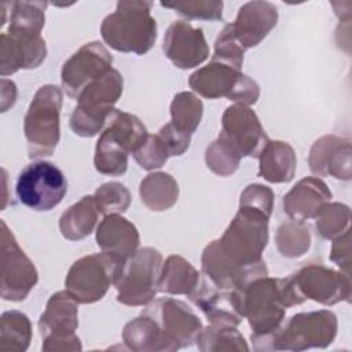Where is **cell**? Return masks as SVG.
I'll return each mask as SVG.
<instances>
[{"label":"cell","mask_w":352,"mask_h":352,"mask_svg":"<svg viewBox=\"0 0 352 352\" xmlns=\"http://www.w3.org/2000/svg\"><path fill=\"white\" fill-rule=\"evenodd\" d=\"M151 1L122 0L102 25L103 41L116 51L143 55L157 40V22L151 16Z\"/></svg>","instance_id":"obj_2"},{"label":"cell","mask_w":352,"mask_h":352,"mask_svg":"<svg viewBox=\"0 0 352 352\" xmlns=\"http://www.w3.org/2000/svg\"><path fill=\"white\" fill-rule=\"evenodd\" d=\"M160 139L164 142L170 157H177L184 154L191 143V136L179 132L170 122L162 125L157 132Z\"/></svg>","instance_id":"obj_43"},{"label":"cell","mask_w":352,"mask_h":352,"mask_svg":"<svg viewBox=\"0 0 352 352\" xmlns=\"http://www.w3.org/2000/svg\"><path fill=\"white\" fill-rule=\"evenodd\" d=\"M162 256L154 248H142L126 258L114 283L117 301L140 307L151 302L158 292V280L162 268Z\"/></svg>","instance_id":"obj_9"},{"label":"cell","mask_w":352,"mask_h":352,"mask_svg":"<svg viewBox=\"0 0 352 352\" xmlns=\"http://www.w3.org/2000/svg\"><path fill=\"white\" fill-rule=\"evenodd\" d=\"M292 279L304 300L309 298L329 307L351 300V279L342 271L322 264H308L293 274Z\"/></svg>","instance_id":"obj_15"},{"label":"cell","mask_w":352,"mask_h":352,"mask_svg":"<svg viewBox=\"0 0 352 352\" xmlns=\"http://www.w3.org/2000/svg\"><path fill=\"white\" fill-rule=\"evenodd\" d=\"M77 301L66 292L54 293L38 319V331L44 352L81 351L82 345L76 334L78 327Z\"/></svg>","instance_id":"obj_10"},{"label":"cell","mask_w":352,"mask_h":352,"mask_svg":"<svg viewBox=\"0 0 352 352\" xmlns=\"http://www.w3.org/2000/svg\"><path fill=\"white\" fill-rule=\"evenodd\" d=\"M197 346L202 352H223L238 351L248 352L249 346L236 326L209 324L202 329L197 337Z\"/></svg>","instance_id":"obj_33"},{"label":"cell","mask_w":352,"mask_h":352,"mask_svg":"<svg viewBox=\"0 0 352 352\" xmlns=\"http://www.w3.org/2000/svg\"><path fill=\"white\" fill-rule=\"evenodd\" d=\"M62 102V89L54 84H45L36 91L23 120L29 158L54 154L60 139Z\"/></svg>","instance_id":"obj_5"},{"label":"cell","mask_w":352,"mask_h":352,"mask_svg":"<svg viewBox=\"0 0 352 352\" xmlns=\"http://www.w3.org/2000/svg\"><path fill=\"white\" fill-rule=\"evenodd\" d=\"M258 96H260L258 84L253 78H250L249 76L242 73L236 82V87L234 88V91L230 96V100H232L238 104H245V106L250 107V104H254L257 102Z\"/></svg>","instance_id":"obj_45"},{"label":"cell","mask_w":352,"mask_h":352,"mask_svg":"<svg viewBox=\"0 0 352 352\" xmlns=\"http://www.w3.org/2000/svg\"><path fill=\"white\" fill-rule=\"evenodd\" d=\"M331 191L327 184L315 176H308L297 182L283 197L285 213L296 221L315 219L320 208L330 202Z\"/></svg>","instance_id":"obj_23"},{"label":"cell","mask_w":352,"mask_h":352,"mask_svg":"<svg viewBox=\"0 0 352 352\" xmlns=\"http://www.w3.org/2000/svg\"><path fill=\"white\" fill-rule=\"evenodd\" d=\"M270 217L260 210L239 206L219 241L224 254L235 264L248 267L263 260L268 243Z\"/></svg>","instance_id":"obj_8"},{"label":"cell","mask_w":352,"mask_h":352,"mask_svg":"<svg viewBox=\"0 0 352 352\" xmlns=\"http://www.w3.org/2000/svg\"><path fill=\"white\" fill-rule=\"evenodd\" d=\"M236 292L241 297L243 318L248 319L252 329V342L270 337L285 322L286 308L305 301L292 276H260Z\"/></svg>","instance_id":"obj_1"},{"label":"cell","mask_w":352,"mask_h":352,"mask_svg":"<svg viewBox=\"0 0 352 352\" xmlns=\"http://www.w3.org/2000/svg\"><path fill=\"white\" fill-rule=\"evenodd\" d=\"M124 258L116 253H92L76 260L65 278V290L78 304H92L114 286Z\"/></svg>","instance_id":"obj_7"},{"label":"cell","mask_w":352,"mask_h":352,"mask_svg":"<svg viewBox=\"0 0 352 352\" xmlns=\"http://www.w3.org/2000/svg\"><path fill=\"white\" fill-rule=\"evenodd\" d=\"M47 56L45 40L16 37L8 33L0 36V74L11 76L21 69H36Z\"/></svg>","instance_id":"obj_22"},{"label":"cell","mask_w":352,"mask_h":352,"mask_svg":"<svg viewBox=\"0 0 352 352\" xmlns=\"http://www.w3.org/2000/svg\"><path fill=\"white\" fill-rule=\"evenodd\" d=\"M94 198L102 214L124 213L131 205V192L120 182H107L95 190Z\"/></svg>","instance_id":"obj_38"},{"label":"cell","mask_w":352,"mask_h":352,"mask_svg":"<svg viewBox=\"0 0 352 352\" xmlns=\"http://www.w3.org/2000/svg\"><path fill=\"white\" fill-rule=\"evenodd\" d=\"M201 267L202 274L214 286L224 290H242L253 279L268 275L264 260L248 267L238 265L224 254L217 239L205 246Z\"/></svg>","instance_id":"obj_16"},{"label":"cell","mask_w":352,"mask_h":352,"mask_svg":"<svg viewBox=\"0 0 352 352\" xmlns=\"http://www.w3.org/2000/svg\"><path fill=\"white\" fill-rule=\"evenodd\" d=\"M166 58L179 69H192L209 56V45L202 29L187 21H175L169 25L162 44Z\"/></svg>","instance_id":"obj_18"},{"label":"cell","mask_w":352,"mask_h":352,"mask_svg":"<svg viewBox=\"0 0 352 352\" xmlns=\"http://www.w3.org/2000/svg\"><path fill=\"white\" fill-rule=\"evenodd\" d=\"M258 158V176L270 183H289L296 173L297 157L294 148L282 140H270Z\"/></svg>","instance_id":"obj_26"},{"label":"cell","mask_w":352,"mask_h":352,"mask_svg":"<svg viewBox=\"0 0 352 352\" xmlns=\"http://www.w3.org/2000/svg\"><path fill=\"white\" fill-rule=\"evenodd\" d=\"M243 52L245 50L234 36L231 23H227L214 41V54L212 60H217L236 70H241L243 65Z\"/></svg>","instance_id":"obj_39"},{"label":"cell","mask_w":352,"mask_h":352,"mask_svg":"<svg viewBox=\"0 0 352 352\" xmlns=\"http://www.w3.org/2000/svg\"><path fill=\"white\" fill-rule=\"evenodd\" d=\"M132 155L135 161L140 165V168L146 170H154L161 168L170 157L164 142L157 133L147 135L144 142L132 153Z\"/></svg>","instance_id":"obj_41"},{"label":"cell","mask_w":352,"mask_h":352,"mask_svg":"<svg viewBox=\"0 0 352 352\" xmlns=\"http://www.w3.org/2000/svg\"><path fill=\"white\" fill-rule=\"evenodd\" d=\"M161 6L176 11L179 15L187 19L219 21L223 18V1H214V0L176 1V3H161Z\"/></svg>","instance_id":"obj_40"},{"label":"cell","mask_w":352,"mask_h":352,"mask_svg":"<svg viewBox=\"0 0 352 352\" xmlns=\"http://www.w3.org/2000/svg\"><path fill=\"white\" fill-rule=\"evenodd\" d=\"M122 341L128 349L135 352L176 351L166 340L158 323L147 314H143L124 326Z\"/></svg>","instance_id":"obj_27"},{"label":"cell","mask_w":352,"mask_h":352,"mask_svg":"<svg viewBox=\"0 0 352 352\" xmlns=\"http://www.w3.org/2000/svg\"><path fill=\"white\" fill-rule=\"evenodd\" d=\"M99 214L102 213L94 195H85L60 214L59 231L69 241H81L94 231Z\"/></svg>","instance_id":"obj_29"},{"label":"cell","mask_w":352,"mask_h":352,"mask_svg":"<svg viewBox=\"0 0 352 352\" xmlns=\"http://www.w3.org/2000/svg\"><path fill=\"white\" fill-rule=\"evenodd\" d=\"M242 155L221 133L205 150L206 166L217 176H231L239 166Z\"/></svg>","instance_id":"obj_36"},{"label":"cell","mask_w":352,"mask_h":352,"mask_svg":"<svg viewBox=\"0 0 352 352\" xmlns=\"http://www.w3.org/2000/svg\"><path fill=\"white\" fill-rule=\"evenodd\" d=\"M242 72L217 60L195 70L190 78V88L206 99H230Z\"/></svg>","instance_id":"obj_25"},{"label":"cell","mask_w":352,"mask_h":352,"mask_svg":"<svg viewBox=\"0 0 352 352\" xmlns=\"http://www.w3.org/2000/svg\"><path fill=\"white\" fill-rule=\"evenodd\" d=\"M144 314L158 323L166 340L176 351L194 344L204 329L194 311L186 302L176 298L164 297L153 300L147 304Z\"/></svg>","instance_id":"obj_14"},{"label":"cell","mask_w":352,"mask_h":352,"mask_svg":"<svg viewBox=\"0 0 352 352\" xmlns=\"http://www.w3.org/2000/svg\"><path fill=\"white\" fill-rule=\"evenodd\" d=\"M337 316L329 309L300 312L274 331L253 344L254 351H293L326 348L337 336Z\"/></svg>","instance_id":"obj_4"},{"label":"cell","mask_w":352,"mask_h":352,"mask_svg":"<svg viewBox=\"0 0 352 352\" xmlns=\"http://www.w3.org/2000/svg\"><path fill=\"white\" fill-rule=\"evenodd\" d=\"M19 202L36 212L58 206L67 192L63 172L50 161H36L21 170L15 184Z\"/></svg>","instance_id":"obj_11"},{"label":"cell","mask_w":352,"mask_h":352,"mask_svg":"<svg viewBox=\"0 0 352 352\" xmlns=\"http://www.w3.org/2000/svg\"><path fill=\"white\" fill-rule=\"evenodd\" d=\"M1 239V282L0 296L7 301L25 300L37 285L38 274L32 260L18 245L4 220L0 221Z\"/></svg>","instance_id":"obj_12"},{"label":"cell","mask_w":352,"mask_h":352,"mask_svg":"<svg viewBox=\"0 0 352 352\" xmlns=\"http://www.w3.org/2000/svg\"><path fill=\"white\" fill-rule=\"evenodd\" d=\"M169 110L170 124L179 132L191 136L202 120L204 104L195 94L183 91L173 96Z\"/></svg>","instance_id":"obj_34"},{"label":"cell","mask_w":352,"mask_h":352,"mask_svg":"<svg viewBox=\"0 0 352 352\" xmlns=\"http://www.w3.org/2000/svg\"><path fill=\"white\" fill-rule=\"evenodd\" d=\"M45 1L11 3L10 25L6 33L16 37L36 38L41 36L45 23Z\"/></svg>","instance_id":"obj_31"},{"label":"cell","mask_w":352,"mask_h":352,"mask_svg":"<svg viewBox=\"0 0 352 352\" xmlns=\"http://www.w3.org/2000/svg\"><path fill=\"white\" fill-rule=\"evenodd\" d=\"M329 258L337 264L338 268L346 275H349L351 268V228L342 235L333 239Z\"/></svg>","instance_id":"obj_44"},{"label":"cell","mask_w":352,"mask_h":352,"mask_svg":"<svg viewBox=\"0 0 352 352\" xmlns=\"http://www.w3.org/2000/svg\"><path fill=\"white\" fill-rule=\"evenodd\" d=\"M122 88L124 78L117 69L91 82L77 98V106L69 121L72 131L81 138H92L102 132L122 95Z\"/></svg>","instance_id":"obj_6"},{"label":"cell","mask_w":352,"mask_h":352,"mask_svg":"<svg viewBox=\"0 0 352 352\" xmlns=\"http://www.w3.org/2000/svg\"><path fill=\"white\" fill-rule=\"evenodd\" d=\"M278 252L283 257L296 258L304 256L311 248V232L304 221L287 220L282 223L275 234Z\"/></svg>","instance_id":"obj_35"},{"label":"cell","mask_w":352,"mask_h":352,"mask_svg":"<svg viewBox=\"0 0 352 352\" xmlns=\"http://www.w3.org/2000/svg\"><path fill=\"white\" fill-rule=\"evenodd\" d=\"M220 133L231 142L242 157L257 158L268 142L257 114L249 106L238 103L224 110Z\"/></svg>","instance_id":"obj_17"},{"label":"cell","mask_w":352,"mask_h":352,"mask_svg":"<svg viewBox=\"0 0 352 352\" xmlns=\"http://www.w3.org/2000/svg\"><path fill=\"white\" fill-rule=\"evenodd\" d=\"M239 206L253 208L270 217L274 209V192L270 187L264 184H260V183L249 184L241 192Z\"/></svg>","instance_id":"obj_42"},{"label":"cell","mask_w":352,"mask_h":352,"mask_svg":"<svg viewBox=\"0 0 352 352\" xmlns=\"http://www.w3.org/2000/svg\"><path fill=\"white\" fill-rule=\"evenodd\" d=\"M199 272L184 257L172 254L164 263L158 280V292L175 296H191L199 285Z\"/></svg>","instance_id":"obj_28"},{"label":"cell","mask_w":352,"mask_h":352,"mask_svg":"<svg viewBox=\"0 0 352 352\" xmlns=\"http://www.w3.org/2000/svg\"><path fill=\"white\" fill-rule=\"evenodd\" d=\"M113 56L110 51L99 41H91L77 50L62 66L60 82L66 95L72 99L95 80L111 70Z\"/></svg>","instance_id":"obj_13"},{"label":"cell","mask_w":352,"mask_h":352,"mask_svg":"<svg viewBox=\"0 0 352 352\" xmlns=\"http://www.w3.org/2000/svg\"><path fill=\"white\" fill-rule=\"evenodd\" d=\"M147 129L133 114L114 109L96 142L94 165L102 175L121 176L128 168V155L147 138Z\"/></svg>","instance_id":"obj_3"},{"label":"cell","mask_w":352,"mask_h":352,"mask_svg":"<svg viewBox=\"0 0 352 352\" xmlns=\"http://www.w3.org/2000/svg\"><path fill=\"white\" fill-rule=\"evenodd\" d=\"M351 209L341 202L324 204L315 216V227L318 234L324 239H336L349 230Z\"/></svg>","instance_id":"obj_37"},{"label":"cell","mask_w":352,"mask_h":352,"mask_svg":"<svg viewBox=\"0 0 352 352\" xmlns=\"http://www.w3.org/2000/svg\"><path fill=\"white\" fill-rule=\"evenodd\" d=\"M351 140L337 135L319 138L309 150L308 165L318 176H333L338 180H349L352 176Z\"/></svg>","instance_id":"obj_19"},{"label":"cell","mask_w":352,"mask_h":352,"mask_svg":"<svg viewBox=\"0 0 352 352\" xmlns=\"http://www.w3.org/2000/svg\"><path fill=\"white\" fill-rule=\"evenodd\" d=\"M96 243L102 252L116 253L124 260L139 249V231L135 224L121 214H107L96 227Z\"/></svg>","instance_id":"obj_24"},{"label":"cell","mask_w":352,"mask_h":352,"mask_svg":"<svg viewBox=\"0 0 352 352\" xmlns=\"http://www.w3.org/2000/svg\"><path fill=\"white\" fill-rule=\"evenodd\" d=\"M32 341V323L21 311H7L0 318V349L25 352Z\"/></svg>","instance_id":"obj_32"},{"label":"cell","mask_w":352,"mask_h":352,"mask_svg":"<svg viewBox=\"0 0 352 352\" xmlns=\"http://www.w3.org/2000/svg\"><path fill=\"white\" fill-rule=\"evenodd\" d=\"M140 199L153 212L170 209L179 198V184L166 172L148 173L139 186Z\"/></svg>","instance_id":"obj_30"},{"label":"cell","mask_w":352,"mask_h":352,"mask_svg":"<svg viewBox=\"0 0 352 352\" xmlns=\"http://www.w3.org/2000/svg\"><path fill=\"white\" fill-rule=\"evenodd\" d=\"M278 8L270 1L253 0L245 3L236 14L231 29L243 50L258 45L276 26Z\"/></svg>","instance_id":"obj_21"},{"label":"cell","mask_w":352,"mask_h":352,"mask_svg":"<svg viewBox=\"0 0 352 352\" xmlns=\"http://www.w3.org/2000/svg\"><path fill=\"white\" fill-rule=\"evenodd\" d=\"M16 99V87L12 81L1 78V111H7L8 107H12Z\"/></svg>","instance_id":"obj_46"},{"label":"cell","mask_w":352,"mask_h":352,"mask_svg":"<svg viewBox=\"0 0 352 352\" xmlns=\"http://www.w3.org/2000/svg\"><path fill=\"white\" fill-rule=\"evenodd\" d=\"M190 298L212 324L238 326L243 319L239 293L236 290L219 289L206 276L199 280Z\"/></svg>","instance_id":"obj_20"}]
</instances>
